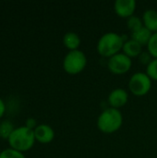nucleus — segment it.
<instances>
[{
  "instance_id": "obj_1",
  "label": "nucleus",
  "mask_w": 157,
  "mask_h": 158,
  "mask_svg": "<svg viewBox=\"0 0 157 158\" xmlns=\"http://www.w3.org/2000/svg\"><path fill=\"white\" fill-rule=\"evenodd\" d=\"M126 40L117 32H106L102 35L97 43V51L104 57L110 58L119 54Z\"/></svg>"
},
{
  "instance_id": "obj_2",
  "label": "nucleus",
  "mask_w": 157,
  "mask_h": 158,
  "mask_svg": "<svg viewBox=\"0 0 157 158\" xmlns=\"http://www.w3.org/2000/svg\"><path fill=\"white\" fill-rule=\"evenodd\" d=\"M7 142L10 148L24 153L33 147L36 140L32 130H30L26 126H20L14 130Z\"/></svg>"
},
{
  "instance_id": "obj_3",
  "label": "nucleus",
  "mask_w": 157,
  "mask_h": 158,
  "mask_svg": "<svg viewBox=\"0 0 157 158\" xmlns=\"http://www.w3.org/2000/svg\"><path fill=\"white\" fill-rule=\"evenodd\" d=\"M123 124V116L119 109L106 108L97 118V128L105 134H112L118 131Z\"/></svg>"
},
{
  "instance_id": "obj_4",
  "label": "nucleus",
  "mask_w": 157,
  "mask_h": 158,
  "mask_svg": "<svg viewBox=\"0 0 157 158\" xmlns=\"http://www.w3.org/2000/svg\"><path fill=\"white\" fill-rule=\"evenodd\" d=\"M87 65V57L81 50L69 51L64 57L63 69L69 75H77L84 70Z\"/></svg>"
},
{
  "instance_id": "obj_5",
  "label": "nucleus",
  "mask_w": 157,
  "mask_h": 158,
  "mask_svg": "<svg viewBox=\"0 0 157 158\" xmlns=\"http://www.w3.org/2000/svg\"><path fill=\"white\" fill-rule=\"evenodd\" d=\"M152 88V80L144 72L134 73L129 81V89L137 97L146 95Z\"/></svg>"
},
{
  "instance_id": "obj_6",
  "label": "nucleus",
  "mask_w": 157,
  "mask_h": 158,
  "mask_svg": "<svg viewBox=\"0 0 157 158\" xmlns=\"http://www.w3.org/2000/svg\"><path fill=\"white\" fill-rule=\"evenodd\" d=\"M131 58L124 53L117 54L116 56L108 58L107 68L109 71L115 75H123L130 71L131 69Z\"/></svg>"
},
{
  "instance_id": "obj_7",
  "label": "nucleus",
  "mask_w": 157,
  "mask_h": 158,
  "mask_svg": "<svg viewBox=\"0 0 157 158\" xmlns=\"http://www.w3.org/2000/svg\"><path fill=\"white\" fill-rule=\"evenodd\" d=\"M136 6L135 0H117L114 4V9L118 17L129 19L134 16Z\"/></svg>"
},
{
  "instance_id": "obj_8",
  "label": "nucleus",
  "mask_w": 157,
  "mask_h": 158,
  "mask_svg": "<svg viewBox=\"0 0 157 158\" xmlns=\"http://www.w3.org/2000/svg\"><path fill=\"white\" fill-rule=\"evenodd\" d=\"M107 100L110 107L119 109L127 105L129 101V94L122 88H117L109 94Z\"/></svg>"
},
{
  "instance_id": "obj_9",
  "label": "nucleus",
  "mask_w": 157,
  "mask_h": 158,
  "mask_svg": "<svg viewBox=\"0 0 157 158\" xmlns=\"http://www.w3.org/2000/svg\"><path fill=\"white\" fill-rule=\"evenodd\" d=\"M33 131L36 142L43 144L50 143L55 138V131L47 124H39Z\"/></svg>"
},
{
  "instance_id": "obj_10",
  "label": "nucleus",
  "mask_w": 157,
  "mask_h": 158,
  "mask_svg": "<svg viewBox=\"0 0 157 158\" xmlns=\"http://www.w3.org/2000/svg\"><path fill=\"white\" fill-rule=\"evenodd\" d=\"M143 26L152 33L157 32V11L155 9H147L143 16Z\"/></svg>"
},
{
  "instance_id": "obj_11",
  "label": "nucleus",
  "mask_w": 157,
  "mask_h": 158,
  "mask_svg": "<svg viewBox=\"0 0 157 158\" xmlns=\"http://www.w3.org/2000/svg\"><path fill=\"white\" fill-rule=\"evenodd\" d=\"M142 48H143V46L140 44H138L137 42H135L132 39H130L124 43L122 51L126 56L132 58V57L139 56L143 53Z\"/></svg>"
},
{
  "instance_id": "obj_12",
  "label": "nucleus",
  "mask_w": 157,
  "mask_h": 158,
  "mask_svg": "<svg viewBox=\"0 0 157 158\" xmlns=\"http://www.w3.org/2000/svg\"><path fill=\"white\" fill-rule=\"evenodd\" d=\"M81 40L80 36L73 31H68L65 33L63 37V44L66 48H68L69 51H75L79 50V47L81 45Z\"/></svg>"
},
{
  "instance_id": "obj_13",
  "label": "nucleus",
  "mask_w": 157,
  "mask_h": 158,
  "mask_svg": "<svg viewBox=\"0 0 157 158\" xmlns=\"http://www.w3.org/2000/svg\"><path fill=\"white\" fill-rule=\"evenodd\" d=\"M152 34L153 33L147 28H145L143 26L140 30H138L134 32H131V39L134 40L135 42H137L138 44H140L142 46H143V45L147 46L150 39L152 37Z\"/></svg>"
},
{
  "instance_id": "obj_14",
  "label": "nucleus",
  "mask_w": 157,
  "mask_h": 158,
  "mask_svg": "<svg viewBox=\"0 0 157 158\" xmlns=\"http://www.w3.org/2000/svg\"><path fill=\"white\" fill-rule=\"evenodd\" d=\"M15 129L16 128L14 127V124L9 120H4L0 122V138L7 141Z\"/></svg>"
},
{
  "instance_id": "obj_15",
  "label": "nucleus",
  "mask_w": 157,
  "mask_h": 158,
  "mask_svg": "<svg viewBox=\"0 0 157 158\" xmlns=\"http://www.w3.org/2000/svg\"><path fill=\"white\" fill-rule=\"evenodd\" d=\"M127 26L129 28V30L131 32H134L138 30H140L142 27H143V20L137 17V16H132L130 18L128 19L127 20Z\"/></svg>"
},
{
  "instance_id": "obj_16",
  "label": "nucleus",
  "mask_w": 157,
  "mask_h": 158,
  "mask_svg": "<svg viewBox=\"0 0 157 158\" xmlns=\"http://www.w3.org/2000/svg\"><path fill=\"white\" fill-rule=\"evenodd\" d=\"M0 158H26V156L21 152L7 148L0 152Z\"/></svg>"
},
{
  "instance_id": "obj_17",
  "label": "nucleus",
  "mask_w": 157,
  "mask_h": 158,
  "mask_svg": "<svg viewBox=\"0 0 157 158\" xmlns=\"http://www.w3.org/2000/svg\"><path fill=\"white\" fill-rule=\"evenodd\" d=\"M147 50L153 58H157V32L152 34V37L147 44Z\"/></svg>"
},
{
  "instance_id": "obj_18",
  "label": "nucleus",
  "mask_w": 157,
  "mask_h": 158,
  "mask_svg": "<svg viewBox=\"0 0 157 158\" xmlns=\"http://www.w3.org/2000/svg\"><path fill=\"white\" fill-rule=\"evenodd\" d=\"M152 81H157V58H154L151 63L146 67V72H145Z\"/></svg>"
},
{
  "instance_id": "obj_19",
  "label": "nucleus",
  "mask_w": 157,
  "mask_h": 158,
  "mask_svg": "<svg viewBox=\"0 0 157 158\" xmlns=\"http://www.w3.org/2000/svg\"><path fill=\"white\" fill-rule=\"evenodd\" d=\"M139 59L140 62L146 65V67L151 63V61L153 60V56L149 54V52H143L140 56H139Z\"/></svg>"
},
{
  "instance_id": "obj_20",
  "label": "nucleus",
  "mask_w": 157,
  "mask_h": 158,
  "mask_svg": "<svg viewBox=\"0 0 157 158\" xmlns=\"http://www.w3.org/2000/svg\"><path fill=\"white\" fill-rule=\"evenodd\" d=\"M24 126H26V127L29 128L30 130L34 131L35 128L38 126V124H37V121H36L35 118H27V120H26Z\"/></svg>"
},
{
  "instance_id": "obj_21",
  "label": "nucleus",
  "mask_w": 157,
  "mask_h": 158,
  "mask_svg": "<svg viewBox=\"0 0 157 158\" xmlns=\"http://www.w3.org/2000/svg\"><path fill=\"white\" fill-rule=\"evenodd\" d=\"M6 113V105L2 98H0V118L5 115Z\"/></svg>"
}]
</instances>
